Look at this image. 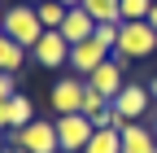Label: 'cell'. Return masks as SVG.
Instances as JSON below:
<instances>
[{
  "instance_id": "obj_23",
  "label": "cell",
  "mask_w": 157,
  "mask_h": 153,
  "mask_svg": "<svg viewBox=\"0 0 157 153\" xmlns=\"http://www.w3.org/2000/svg\"><path fill=\"white\" fill-rule=\"evenodd\" d=\"M0 153H26V149H17V144H5V149H0Z\"/></svg>"
},
{
  "instance_id": "obj_4",
  "label": "cell",
  "mask_w": 157,
  "mask_h": 153,
  "mask_svg": "<svg viewBox=\"0 0 157 153\" xmlns=\"http://www.w3.org/2000/svg\"><path fill=\"white\" fill-rule=\"evenodd\" d=\"M92 136H96V127H92L87 114H61V118H57V140H61V153H83Z\"/></svg>"
},
{
  "instance_id": "obj_18",
  "label": "cell",
  "mask_w": 157,
  "mask_h": 153,
  "mask_svg": "<svg viewBox=\"0 0 157 153\" xmlns=\"http://www.w3.org/2000/svg\"><path fill=\"white\" fill-rule=\"evenodd\" d=\"M105 109H109V101L101 96V92H92V88H87V92H83V114H87L92 123H96V118H101Z\"/></svg>"
},
{
  "instance_id": "obj_6",
  "label": "cell",
  "mask_w": 157,
  "mask_h": 153,
  "mask_svg": "<svg viewBox=\"0 0 157 153\" xmlns=\"http://www.w3.org/2000/svg\"><path fill=\"white\" fill-rule=\"evenodd\" d=\"M109 57H113V53H109V48L92 35V40H83V44H70V61H66V66L78 74V79H87V74H92L96 66H105Z\"/></svg>"
},
{
  "instance_id": "obj_11",
  "label": "cell",
  "mask_w": 157,
  "mask_h": 153,
  "mask_svg": "<svg viewBox=\"0 0 157 153\" xmlns=\"http://www.w3.org/2000/svg\"><path fill=\"white\" fill-rule=\"evenodd\" d=\"M118 136H122V153H153V149H157L153 127H144V123H127Z\"/></svg>"
},
{
  "instance_id": "obj_13",
  "label": "cell",
  "mask_w": 157,
  "mask_h": 153,
  "mask_svg": "<svg viewBox=\"0 0 157 153\" xmlns=\"http://www.w3.org/2000/svg\"><path fill=\"white\" fill-rule=\"evenodd\" d=\"M83 153H122V136H118L113 127H96V136L87 140Z\"/></svg>"
},
{
  "instance_id": "obj_22",
  "label": "cell",
  "mask_w": 157,
  "mask_h": 153,
  "mask_svg": "<svg viewBox=\"0 0 157 153\" xmlns=\"http://www.w3.org/2000/svg\"><path fill=\"white\" fill-rule=\"evenodd\" d=\"M148 26H153V31H157V5H153V9H148Z\"/></svg>"
},
{
  "instance_id": "obj_21",
  "label": "cell",
  "mask_w": 157,
  "mask_h": 153,
  "mask_svg": "<svg viewBox=\"0 0 157 153\" xmlns=\"http://www.w3.org/2000/svg\"><path fill=\"white\" fill-rule=\"evenodd\" d=\"M0 131H9V101H0Z\"/></svg>"
},
{
  "instance_id": "obj_17",
  "label": "cell",
  "mask_w": 157,
  "mask_h": 153,
  "mask_svg": "<svg viewBox=\"0 0 157 153\" xmlns=\"http://www.w3.org/2000/svg\"><path fill=\"white\" fill-rule=\"evenodd\" d=\"M148 9H153V0H118L122 22H148Z\"/></svg>"
},
{
  "instance_id": "obj_10",
  "label": "cell",
  "mask_w": 157,
  "mask_h": 153,
  "mask_svg": "<svg viewBox=\"0 0 157 153\" xmlns=\"http://www.w3.org/2000/svg\"><path fill=\"white\" fill-rule=\"evenodd\" d=\"M57 31L66 35V44H83V40L96 35V18H92L83 5H74V9H66V22L57 26Z\"/></svg>"
},
{
  "instance_id": "obj_5",
  "label": "cell",
  "mask_w": 157,
  "mask_h": 153,
  "mask_svg": "<svg viewBox=\"0 0 157 153\" xmlns=\"http://www.w3.org/2000/svg\"><path fill=\"white\" fill-rule=\"evenodd\" d=\"M148 101H153L148 83H122V92H118L109 105H113V114H122L127 123H140L144 114H148Z\"/></svg>"
},
{
  "instance_id": "obj_28",
  "label": "cell",
  "mask_w": 157,
  "mask_h": 153,
  "mask_svg": "<svg viewBox=\"0 0 157 153\" xmlns=\"http://www.w3.org/2000/svg\"><path fill=\"white\" fill-rule=\"evenodd\" d=\"M153 153H157V149H153Z\"/></svg>"
},
{
  "instance_id": "obj_14",
  "label": "cell",
  "mask_w": 157,
  "mask_h": 153,
  "mask_svg": "<svg viewBox=\"0 0 157 153\" xmlns=\"http://www.w3.org/2000/svg\"><path fill=\"white\" fill-rule=\"evenodd\" d=\"M26 123H35V105H31V96H9V127H26Z\"/></svg>"
},
{
  "instance_id": "obj_2",
  "label": "cell",
  "mask_w": 157,
  "mask_h": 153,
  "mask_svg": "<svg viewBox=\"0 0 157 153\" xmlns=\"http://www.w3.org/2000/svg\"><path fill=\"white\" fill-rule=\"evenodd\" d=\"M9 35L13 44H22L26 53L39 44V35H44V22H39V13H35V5H9L5 9V26H0Z\"/></svg>"
},
{
  "instance_id": "obj_12",
  "label": "cell",
  "mask_w": 157,
  "mask_h": 153,
  "mask_svg": "<svg viewBox=\"0 0 157 153\" xmlns=\"http://www.w3.org/2000/svg\"><path fill=\"white\" fill-rule=\"evenodd\" d=\"M26 57H31V53H26L22 44H13L9 35L0 31V70H5V74H17V70H22V61H26Z\"/></svg>"
},
{
  "instance_id": "obj_7",
  "label": "cell",
  "mask_w": 157,
  "mask_h": 153,
  "mask_svg": "<svg viewBox=\"0 0 157 153\" xmlns=\"http://www.w3.org/2000/svg\"><path fill=\"white\" fill-rule=\"evenodd\" d=\"M83 92H87V79H78V74L57 79L52 83V109H57V118H61V114H83Z\"/></svg>"
},
{
  "instance_id": "obj_19",
  "label": "cell",
  "mask_w": 157,
  "mask_h": 153,
  "mask_svg": "<svg viewBox=\"0 0 157 153\" xmlns=\"http://www.w3.org/2000/svg\"><path fill=\"white\" fill-rule=\"evenodd\" d=\"M118 31H122V22H96V40L113 53V48H118Z\"/></svg>"
},
{
  "instance_id": "obj_25",
  "label": "cell",
  "mask_w": 157,
  "mask_h": 153,
  "mask_svg": "<svg viewBox=\"0 0 157 153\" xmlns=\"http://www.w3.org/2000/svg\"><path fill=\"white\" fill-rule=\"evenodd\" d=\"M148 92H153V101H157V74H153V83H148Z\"/></svg>"
},
{
  "instance_id": "obj_27",
  "label": "cell",
  "mask_w": 157,
  "mask_h": 153,
  "mask_svg": "<svg viewBox=\"0 0 157 153\" xmlns=\"http://www.w3.org/2000/svg\"><path fill=\"white\" fill-rule=\"evenodd\" d=\"M153 136H157V118H153Z\"/></svg>"
},
{
  "instance_id": "obj_1",
  "label": "cell",
  "mask_w": 157,
  "mask_h": 153,
  "mask_svg": "<svg viewBox=\"0 0 157 153\" xmlns=\"http://www.w3.org/2000/svg\"><path fill=\"white\" fill-rule=\"evenodd\" d=\"M153 53H157V31H153L148 22H122L113 61L127 66V61H144V57H153Z\"/></svg>"
},
{
  "instance_id": "obj_20",
  "label": "cell",
  "mask_w": 157,
  "mask_h": 153,
  "mask_svg": "<svg viewBox=\"0 0 157 153\" xmlns=\"http://www.w3.org/2000/svg\"><path fill=\"white\" fill-rule=\"evenodd\" d=\"M9 96H17V74L0 70V101H9Z\"/></svg>"
},
{
  "instance_id": "obj_8",
  "label": "cell",
  "mask_w": 157,
  "mask_h": 153,
  "mask_svg": "<svg viewBox=\"0 0 157 153\" xmlns=\"http://www.w3.org/2000/svg\"><path fill=\"white\" fill-rule=\"evenodd\" d=\"M31 57H35L44 70H57V66L70 61V44H66L61 31H44V35H39V44L31 48Z\"/></svg>"
},
{
  "instance_id": "obj_16",
  "label": "cell",
  "mask_w": 157,
  "mask_h": 153,
  "mask_svg": "<svg viewBox=\"0 0 157 153\" xmlns=\"http://www.w3.org/2000/svg\"><path fill=\"white\" fill-rule=\"evenodd\" d=\"M83 9L96 18V22H122V13H118V0H83Z\"/></svg>"
},
{
  "instance_id": "obj_3",
  "label": "cell",
  "mask_w": 157,
  "mask_h": 153,
  "mask_svg": "<svg viewBox=\"0 0 157 153\" xmlns=\"http://www.w3.org/2000/svg\"><path fill=\"white\" fill-rule=\"evenodd\" d=\"M9 144L26 149V153H61V140H57V123L35 118L26 127H9Z\"/></svg>"
},
{
  "instance_id": "obj_15",
  "label": "cell",
  "mask_w": 157,
  "mask_h": 153,
  "mask_svg": "<svg viewBox=\"0 0 157 153\" xmlns=\"http://www.w3.org/2000/svg\"><path fill=\"white\" fill-rule=\"evenodd\" d=\"M35 13H39V22H44V31H57L66 22V5H57V0H39Z\"/></svg>"
},
{
  "instance_id": "obj_9",
  "label": "cell",
  "mask_w": 157,
  "mask_h": 153,
  "mask_svg": "<svg viewBox=\"0 0 157 153\" xmlns=\"http://www.w3.org/2000/svg\"><path fill=\"white\" fill-rule=\"evenodd\" d=\"M122 83H127V79H122V66H118L113 57H109L105 66H96V70L87 74V88H92V92H101L105 101H113L118 92H122Z\"/></svg>"
},
{
  "instance_id": "obj_26",
  "label": "cell",
  "mask_w": 157,
  "mask_h": 153,
  "mask_svg": "<svg viewBox=\"0 0 157 153\" xmlns=\"http://www.w3.org/2000/svg\"><path fill=\"white\" fill-rule=\"evenodd\" d=\"M0 26H5V9H0Z\"/></svg>"
},
{
  "instance_id": "obj_24",
  "label": "cell",
  "mask_w": 157,
  "mask_h": 153,
  "mask_svg": "<svg viewBox=\"0 0 157 153\" xmlns=\"http://www.w3.org/2000/svg\"><path fill=\"white\" fill-rule=\"evenodd\" d=\"M57 5H66V9H74V5H83V0H57Z\"/></svg>"
}]
</instances>
